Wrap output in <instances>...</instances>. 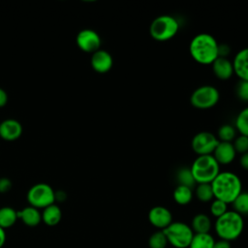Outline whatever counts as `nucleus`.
Wrapping results in <instances>:
<instances>
[{
  "mask_svg": "<svg viewBox=\"0 0 248 248\" xmlns=\"http://www.w3.org/2000/svg\"><path fill=\"white\" fill-rule=\"evenodd\" d=\"M189 51L192 58L201 65H211L219 56V44L208 33H200L190 42Z\"/></svg>",
  "mask_w": 248,
  "mask_h": 248,
  "instance_id": "obj_1",
  "label": "nucleus"
},
{
  "mask_svg": "<svg viewBox=\"0 0 248 248\" xmlns=\"http://www.w3.org/2000/svg\"><path fill=\"white\" fill-rule=\"evenodd\" d=\"M214 199L232 203L242 192V183L237 174L232 171H220L210 183Z\"/></svg>",
  "mask_w": 248,
  "mask_h": 248,
  "instance_id": "obj_2",
  "label": "nucleus"
},
{
  "mask_svg": "<svg viewBox=\"0 0 248 248\" xmlns=\"http://www.w3.org/2000/svg\"><path fill=\"white\" fill-rule=\"evenodd\" d=\"M214 229L220 239L229 242L235 240L240 236L244 229L243 216L234 210H228L225 214L216 218Z\"/></svg>",
  "mask_w": 248,
  "mask_h": 248,
  "instance_id": "obj_3",
  "label": "nucleus"
},
{
  "mask_svg": "<svg viewBox=\"0 0 248 248\" xmlns=\"http://www.w3.org/2000/svg\"><path fill=\"white\" fill-rule=\"evenodd\" d=\"M197 184L211 183L220 172V165L212 155L198 156L190 167Z\"/></svg>",
  "mask_w": 248,
  "mask_h": 248,
  "instance_id": "obj_4",
  "label": "nucleus"
},
{
  "mask_svg": "<svg viewBox=\"0 0 248 248\" xmlns=\"http://www.w3.org/2000/svg\"><path fill=\"white\" fill-rule=\"evenodd\" d=\"M179 30L177 19L170 15H162L152 20L149 34L157 42H166L172 39Z\"/></svg>",
  "mask_w": 248,
  "mask_h": 248,
  "instance_id": "obj_5",
  "label": "nucleus"
},
{
  "mask_svg": "<svg viewBox=\"0 0 248 248\" xmlns=\"http://www.w3.org/2000/svg\"><path fill=\"white\" fill-rule=\"evenodd\" d=\"M163 232L168 239V243L175 248H189L194 236L191 227L179 221L172 222Z\"/></svg>",
  "mask_w": 248,
  "mask_h": 248,
  "instance_id": "obj_6",
  "label": "nucleus"
},
{
  "mask_svg": "<svg viewBox=\"0 0 248 248\" xmlns=\"http://www.w3.org/2000/svg\"><path fill=\"white\" fill-rule=\"evenodd\" d=\"M220 100L219 90L213 85L205 84L196 88L191 96V105L198 109H208L217 105Z\"/></svg>",
  "mask_w": 248,
  "mask_h": 248,
  "instance_id": "obj_7",
  "label": "nucleus"
},
{
  "mask_svg": "<svg viewBox=\"0 0 248 248\" xmlns=\"http://www.w3.org/2000/svg\"><path fill=\"white\" fill-rule=\"evenodd\" d=\"M29 204L35 208H46L55 202V192L46 183L33 185L27 193Z\"/></svg>",
  "mask_w": 248,
  "mask_h": 248,
  "instance_id": "obj_8",
  "label": "nucleus"
},
{
  "mask_svg": "<svg viewBox=\"0 0 248 248\" xmlns=\"http://www.w3.org/2000/svg\"><path fill=\"white\" fill-rule=\"evenodd\" d=\"M218 142L219 140L214 134L211 132L202 131L194 136L191 141V146L193 151L198 154V156L212 155Z\"/></svg>",
  "mask_w": 248,
  "mask_h": 248,
  "instance_id": "obj_9",
  "label": "nucleus"
},
{
  "mask_svg": "<svg viewBox=\"0 0 248 248\" xmlns=\"http://www.w3.org/2000/svg\"><path fill=\"white\" fill-rule=\"evenodd\" d=\"M77 45L84 52L94 53L100 49L102 41L100 35L93 29H82L77 35Z\"/></svg>",
  "mask_w": 248,
  "mask_h": 248,
  "instance_id": "obj_10",
  "label": "nucleus"
},
{
  "mask_svg": "<svg viewBox=\"0 0 248 248\" xmlns=\"http://www.w3.org/2000/svg\"><path fill=\"white\" fill-rule=\"evenodd\" d=\"M147 217H148L149 223L153 227L159 229L160 231L165 230L173 222L172 214L170 211V209L162 205L153 206L149 210Z\"/></svg>",
  "mask_w": 248,
  "mask_h": 248,
  "instance_id": "obj_11",
  "label": "nucleus"
},
{
  "mask_svg": "<svg viewBox=\"0 0 248 248\" xmlns=\"http://www.w3.org/2000/svg\"><path fill=\"white\" fill-rule=\"evenodd\" d=\"M91 67L99 74H105L110 71L113 65V58L111 54L105 49H98L91 56Z\"/></svg>",
  "mask_w": 248,
  "mask_h": 248,
  "instance_id": "obj_12",
  "label": "nucleus"
},
{
  "mask_svg": "<svg viewBox=\"0 0 248 248\" xmlns=\"http://www.w3.org/2000/svg\"><path fill=\"white\" fill-rule=\"evenodd\" d=\"M212 156L220 166H226L231 164L236 156V151L232 145V142L219 141L214 149Z\"/></svg>",
  "mask_w": 248,
  "mask_h": 248,
  "instance_id": "obj_13",
  "label": "nucleus"
},
{
  "mask_svg": "<svg viewBox=\"0 0 248 248\" xmlns=\"http://www.w3.org/2000/svg\"><path fill=\"white\" fill-rule=\"evenodd\" d=\"M22 134V126L16 119H6L0 123V137L8 141L17 140Z\"/></svg>",
  "mask_w": 248,
  "mask_h": 248,
  "instance_id": "obj_14",
  "label": "nucleus"
},
{
  "mask_svg": "<svg viewBox=\"0 0 248 248\" xmlns=\"http://www.w3.org/2000/svg\"><path fill=\"white\" fill-rule=\"evenodd\" d=\"M211 67L214 76L221 80H227L234 74L232 62L227 57L218 56L211 64Z\"/></svg>",
  "mask_w": 248,
  "mask_h": 248,
  "instance_id": "obj_15",
  "label": "nucleus"
},
{
  "mask_svg": "<svg viewBox=\"0 0 248 248\" xmlns=\"http://www.w3.org/2000/svg\"><path fill=\"white\" fill-rule=\"evenodd\" d=\"M233 73L239 78V80L248 81V47L240 49L233 57Z\"/></svg>",
  "mask_w": 248,
  "mask_h": 248,
  "instance_id": "obj_16",
  "label": "nucleus"
},
{
  "mask_svg": "<svg viewBox=\"0 0 248 248\" xmlns=\"http://www.w3.org/2000/svg\"><path fill=\"white\" fill-rule=\"evenodd\" d=\"M17 217L28 227H36L42 221V213L38 208L31 205L24 207L20 211H17Z\"/></svg>",
  "mask_w": 248,
  "mask_h": 248,
  "instance_id": "obj_17",
  "label": "nucleus"
},
{
  "mask_svg": "<svg viewBox=\"0 0 248 248\" xmlns=\"http://www.w3.org/2000/svg\"><path fill=\"white\" fill-rule=\"evenodd\" d=\"M211 226L212 223L210 218L204 213L196 214L191 223V229L194 233H208Z\"/></svg>",
  "mask_w": 248,
  "mask_h": 248,
  "instance_id": "obj_18",
  "label": "nucleus"
},
{
  "mask_svg": "<svg viewBox=\"0 0 248 248\" xmlns=\"http://www.w3.org/2000/svg\"><path fill=\"white\" fill-rule=\"evenodd\" d=\"M62 218V211L56 204L48 205L42 212V221L47 226H56Z\"/></svg>",
  "mask_w": 248,
  "mask_h": 248,
  "instance_id": "obj_19",
  "label": "nucleus"
},
{
  "mask_svg": "<svg viewBox=\"0 0 248 248\" xmlns=\"http://www.w3.org/2000/svg\"><path fill=\"white\" fill-rule=\"evenodd\" d=\"M193 191L192 188L184 186V185H177L173 191L172 197L174 202L179 205H186L192 202L193 199Z\"/></svg>",
  "mask_w": 248,
  "mask_h": 248,
  "instance_id": "obj_20",
  "label": "nucleus"
},
{
  "mask_svg": "<svg viewBox=\"0 0 248 248\" xmlns=\"http://www.w3.org/2000/svg\"><path fill=\"white\" fill-rule=\"evenodd\" d=\"M17 219V211L13 207L4 206L0 208V227L2 229L11 228L16 224Z\"/></svg>",
  "mask_w": 248,
  "mask_h": 248,
  "instance_id": "obj_21",
  "label": "nucleus"
},
{
  "mask_svg": "<svg viewBox=\"0 0 248 248\" xmlns=\"http://www.w3.org/2000/svg\"><path fill=\"white\" fill-rule=\"evenodd\" d=\"M215 239L208 233H194L189 248H213Z\"/></svg>",
  "mask_w": 248,
  "mask_h": 248,
  "instance_id": "obj_22",
  "label": "nucleus"
},
{
  "mask_svg": "<svg viewBox=\"0 0 248 248\" xmlns=\"http://www.w3.org/2000/svg\"><path fill=\"white\" fill-rule=\"evenodd\" d=\"M234 128L239 135L248 137V107L241 109L235 117Z\"/></svg>",
  "mask_w": 248,
  "mask_h": 248,
  "instance_id": "obj_23",
  "label": "nucleus"
},
{
  "mask_svg": "<svg viewBox=\"0 0 248 248\" xmlns=\"http://www.w3.org/2000/svg\"><path fill=\"white\" fill-rule=\"evenodd\" d=\"M195 195L197 199L202 202H208L214 199L213 191L210 183L198 184L195 190Z\"/></svg>",
  "mask_w": 248,
  "mask_h": 248,
  "instance_id": "obj_24",
  "label": "nucleus"
},
{
  "mask_svg": "<svg viewBox=\"0 0 248 248\" xmlns=\"http://www.w3.org/2000/svg\"><path fill=\"white\" fill-rule=\"evenodd\" d=\"M232 204L233 210L241 216L248 215V192L242 191L232 202Z\"/></svg>",
  "mask_w": 248,
  "mask_h": 248,
  "instance_id": "obj_25",
  "label": "nucleus"
},
{
  "mask_svg": "<svg viewBox=\"0 0 248 248\" xmlns=\"http://www.w3.org/2000/svg\"><path fill=\"white\" fill-rule=\"evenodd\" d=\"M236 138V130L233 126L230 124L222 125L217 132V139L219 141L232 142Z\"/></svg>",
  "mask_w": 248,
  "mask_h": 248,
  "instance_id": "obj_26",
  "label": "nucleus"
},
{
  "mask_svg": "<svg viewBox=\"0 0 248 248\" xmlns=\"http://www.w3.org/2000/svg\"><path fill=\"white\" fill-rule=\"evenodd\" d=\"M176 179L178 185H184L193 188L197 183L193 177L190 168H181L176 173Z\"/></svg>",
  "mask_w": 248,
  "mask_h": 248,
  "instance_id": "obj_27",
  "label": "nucleus"
},
{
  "mask_svg": "<svg viewBox=\"0 0 248 248\" xmlns=\"http://www.w3.org/2000/svg\"><path fill=\"white\" fill-rule=\"evenodd\" d=\"M168 244V239L164 232L160 230L153 232L148 238L149 248H166Z\"/></svg>",
  "mask_w": 248,
  "mask_h": 248,
  "instance_id": "obj_28",
  "label": "nucleus"
},
{
  "mask_svg": "<svg viewBox=\"0 0 248 248\" xmlns=\"http://www.w3.org/2000/svg\"><path fill=\"white\" fill-rule=\"evenodd\" d=\"M209 211L213 217L218 218L228 211V203H226L220 200L213 199L210 203Z\"/></svg>",
  "mask_w": 248,
  "mask_h": 248,
  "instance_id": "obj_29",
  "label": "nucleus"
},
{
  "mask_svg": "<svg viewBox=\"0 0 248 248\" xmlns=\"http://www.w3.org/2000/svg\"><path fill=\"white\" fill-rule=\"evenodd\" d=\"M232 145H233L236 153L244 154V153L248 152V137L242 136V135L237 136L233 140Z\"/></svg>",
  "mask_w": 248,
  "mask_h": 248,
  "instance_id": "obj_30",
  "label": "nucleus"
},
{
  "mask_svg": "<svg viewBox=\"0 0 248 248\" xmlns=\"http://www.w3.org/2000/svg\"><path fill=\"white\" fill-rule=\"evenodd\" d=\"M236 96L243 102H248V81L239 80L235 88Z\"/></svg>",
  "mask_w": 248,
  "mask_h": 248,
  "instance_id": "obj_31",
  "label": "nucleus"
},
{
  "mask_svg": "<svg viewBox=\"0 0 248 248\" xmlns=\"http://www.w3.org/2000/svg\"><path fill=\"white\" fill-rule=\"evenodd\" d=\"M12 188V182L7 177L0 178V193H7Z\"/></svg>",
  "mask_w": 248,
  "mask_h": 248,
  "instance_id": "obj_32",
  "label": "nucleus"
},
{
  "mask_svg": "<svg viewBox=\"0 0 248 248\" xmlns=\"http://www.w3.org/2000/svg\"><path fill=\"white\" fill-rule=\"evenodd\" d=\"M239 164L243 170H248V152L241 154L239 159Z\"/></svg>",
  "mask_w": 248,
  "mask_h": 248,
  "instance_id": "obj_33",
  "label": "nucleus"
},
{
  "mask_svg": "<svg viewBox=\"0 0 248 248\" xmlns=\"http://www.w3.org/2000/svg\"><path fill=\"white\" fill-rule=\"evenodd\" d=\"M213 248H232V247H231V243L229 241L220 239L218 241H215Z\"/></svg>",
  "mask_w": 248,
  "mask_h": 248,
  "instance_id": "obj_34",
  "label": "nucleus"
},
{
  "mask_svg": "<svg viewBox=\"0 0 248 248\" xmlns=\"http://www.w3.org/2000/svg\"><path fill=\"white\" fill-rule=\"evenodd\" d=\"M8 103V95H7V92L0 88V108L4 107L6 104Z\"/></svg>",
  "mask_w": 248,
  "mask_h": 248,
  "instance_id": "obj_35",
  "label": "nucleus"
},
{
  "mask_svg": "<svg viewBox=\"0 0 248 248\" xmlns=\"http://www.w3.org/2000/svg\"><path fill=\"white\" fill-rule=\"evenodd\" d=\"M5 242H6V232H5V230L0 227V248L3 247Z\"/></svg>",
  "mask_w": 248,
  "mask_h": 248,
  "instance_id": "obj_36",
  "label": "nucleus"
}]
</instances>
